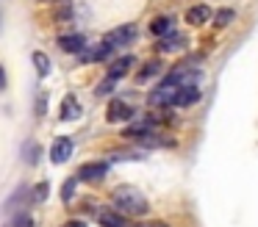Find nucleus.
Returning a JSON list of instances; mask_svg holds the SVG:
<instances>
[{"instance_id":"ddd939ff","label":"nucleus","mask_w":258,"mask_h":227,"mask_svg":"<svg viewBox=\"0 0 258 227\" xmlns=\"http://www.w3.org/2000/svg\"><path fill=\"white\" fill-rule=\"evenodd\" d=\"M34 64H36V72L39 75H47L50 72V58L45 53H34Z\"/></svg>"},{"instance_id":"412c9836","label":"nucleus","mask_w":258,"mask_h":227,"mask_svg":"<svg viewBox=\"0 0 258 227\" xmlns=\"http://www.w3.org/2000/svg\"><path fill=\"white\" fill-rule=\"evenodd\" d=\"M25 158H28L31 164L36 161V144H28V155H25Z\"/></svg>"},{"instance_id":"423d86ee","label":"nucleus","mask_w":258,"mask_h":227,"mask_svg":"<svg viewBox=\"0 0 258 227\" xmlns=\"http://www.w3.org/2000/svg\"><path fill=\"white\" fill-rule=\"evenodd\" d=\"M106 172H108V164H106V161H95V164L81 166L78 180H100V177L106 175Z\"/></svg>"},{"instance_id":"a211bd4d","label":"nucleus","mask_w":258,"mask_h":227,"mask_svg":"<svg viewBox=\"0 0 258 227\" xmlns=\"http://www.w3.org/2000/svg\"><path fill=\"white\" fill-rule=\"evenodd\" d=\"M14 227H31V216L28 213H20L17 221H14Z\"/></svg>"},{"instance_id":"1a4fd4ad","label":"nucleus","mask_w":258,"mask_h":227,"mask_svg":"<svg viewBox=\"0 0 258 227\" xmlns=\"http://www.w3.org/2000/svg\"><path fill=\"white\" fill-rule=\"evenodd\" d=\"M84 36H81V33H70V36H61L58 39V47L64 50V53H81V50H84Z\"/></svg>"},{"instance_id":"f03ea898","label":"nucleus","mask_w":258,"mask_h":227,"mask_svg":"<svg viewBox=\"0 0 258 227\" xmlns=\"http://www.w3.org/2000/svg\"><path fill=\"white\" fill-rule=\"evenodd\" d=\"M136 25H119V28H114L111 33H108L106 39H103V44H108V47H125V44H131L136 39Z\"/></svg>"},{"instance_id":"9b49d317","label":"nucleus","mask_w":258,"mask_h":227,"mask_svg":"<svg viewBox=\"0 0 258 227\" xmlns=\"http://www.w3.org/2000/svg\"><path fill=\"white\" fill-rule=\"evenodd\" d=\"M134 64H136V61L131 58V55H122V58H117V61L111 64L108 75H111V78H117V81H119L122 75H128V72H131V66H134Z\"/></svg>"},{"instance_id":"4468645a","label":"nucleus","mask_w":258,"mask_h":227,"mask_svg":"<svg viewBox=\"0 0 258 227\" xmlns=\"http://www.w3.org/2000/svg\"><path fill=\"white\" fill-rule=\"evenodd\" d=\"M230 20H233V9H222V11H217V17H214V25L225 28V25H230Z\"/></svg>"},{"instance_id":"7ed1b4c3","label":"nucleus","mask_w":258,"mask_h":227,"mask_svg":"<svg viewBox=\"0 0 258 227\" xmlns=\"http://www.w3.org/2000/svg\"><path fill=\"white\" fill-rule=\"evenodd\" d=\"M106 119L108 122H128V119H134V108L128 103H122V100H111V105L106 111Z\"/></svg>"},{"instance_id":"2eb2a0df","label":"nucleus","mask_w":258,"mask_h":227,"mask_svg":"<svg viewBox=\"0 0 258 227\" xmlns=\"http://www.w3.org/2000/svg\"><path fill=\"white\" fill-rule=\"evenodd\" d=\"M158 72H161V61H150V64L139 72V78H142V81H147L150 75H158Z\"/></svg>"},{"instance_id":"0eeeda50","label":"nucleus","mask_w":258,"mask_h":227,"mask_svg":"<svg viewBox=\"0 0 258 227\" xmlns=\"http://www.w3.org/2000/svg\"><path fill=\"white\" fill-rule=\"evenodd\" d=\"M208 20H211V9H208L206 3L191 6V9L186 11V22H189V25H206Z\"/></svg>"},{"instance_id":"f3484780","label":"nucleus","mask_w":258,"mask_h":227,"mask_svg":"<svg viewBox=\"0 0 258 227\" xmlns=\"http://www.w3.org/2000/svg\"><path fill=\"white\" fill-rule=\"evenodd\" d=\"M47 191H50V188H47V183H39V186L34 188V199H36V202H42V199H47Z\"/></svg>"},{"instance_id":"f8f14e48","label":"nucleus","mask_w":258,"mask_h":227,"mask_svg":"<svg viewBox=\"0 0 258 227\" xmlns=\"http://www.w3.org/2000/svg\"><path fill=\"white\" fill-rule=\"evenodd\" d=\"M150 31H153V36H167L169 33V17H156V20L150 22Z\"/></svg>"},{"instance_id":"9d476101","label":"nucleus","mask_w":258,"mask_h":227,"mask_svg":"<svg viewBox=\"0 0 258 227\" xmlns=\"http://www.w3.org/2000/svg\"><path fill=\"white\" fill-rule=\"evenodd\" d=\"M78 116H81L78 100H75L73 94H67V97H64V103H61V119L64 122H73V119H78Z\"/></svg>"},{"instance_id":"f257e3e1","label":"nucleus","mask_w":258,"mask_h":227,"mask_svg":"<svg viewBox=\"0 0 258 227\" xmlns=\"http://www.w3.org/2000/svg\"><path fill=\"white\" fill-rule=\"evenodd\" d=\"M114 205L128 216H145L147 213V199L142 197L134 186H117L114 188Z\"/></svg>"},{"instance_id":"39448f33","label":"nucleus","mask_w":258,"mask_h":227,"mask_svg":"<svg viewBox=\"0 0 258 227\" xmlns=\"http://www.w3.org/2000/svg\"><path fill=\"white\" fill-rule=\"evenodd\" d=\"M186 47V36L180 31H169L167 36H161V42H158V50L161 53H178V50Z\"/></svg>"},{"instance_id":"4be33fe9","label":"nucleus","mask_w":258,"mask_h":227,"mask_svg":"<svg viewBox=\"0 0 258 227\" xmlns=\"http://www.w3.org/2000/svg\"><path fill=\"white\" fill-rule=\"evenodd\" d=\"M64 227H86V224H84V221H67Z\"/></svg>"},{"instance_id":"6e6552de","label":"nucleus","mask_w":258,"mask_h":227,"mask_svg":"<svg viewBox=\"0 0 258 227\" xmlns=\"http://www.w3.org/2000/svg\"><path fill=\"white\" fill-rule=\"evenodd\" d=\"M97 221H100L103 227H128V221L122 219V213H117V210H111V208H103L100 213H97Z\"/></svg>"},{"instance_id":"dca6fc26","label":"nucleus","mask_w":258,"mask_h":227,"mask_svg":"<svg viewBox=\"0 0 258 227\" xmlns=\"http://www.w3.org/2000/svg\"><path fill=\"white\" fill-rule=\"evenodd\" d=\"M114 83H117V78H111V75H108L106 81L100 83V89H97V94H108V92H114Z\"/></svg>"},{"instance_id":"20e7f679","label":"nucleus","mask_w":258,"mask_h":227,"mask_svg":"<svg viewBox=\"0 0 258 227\" xmlns=\"http://www.w3.org/2000/svg\"><path fill=\"white\" fill-rule=\"evenodd\" d=\"M70 155H73V141H70L67 136L56 138L53 147H50V161H53V164H67Z\"/></svg>"},{"instance_id":"6ab92c4d","label":"nucleus","mask_w":258,"mask_h":227,"mask_svg":"<svg viewBox=\"0 0 258 227\" xmlns=\"http://www.w3.org/2000/svg\"><path fill=\"white\" fill-rule=\"evenodd\" d=\"M73 188H75V180H70V183H64V188H61V194H64V202H67L70 197H73Z\"/></svg>"},{"instance_id":"aec40b11","label":"nucleus","mask_w":258,"mask_h":227,"mask_svg":"<svg viewBox=\"0 0 258 227\" xmlns=\"http://www.w3.org/2000/svg\"><path fill=\"white\" fill-rule=\"evenodd\" d=\"M134 227H167L164 221H139V224H134Z\"/></svg>"}]
</instances>
